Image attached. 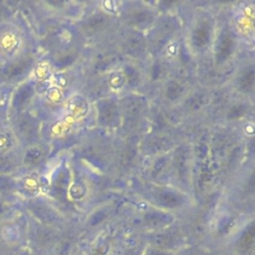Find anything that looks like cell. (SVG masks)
I'll use <instances>...</instances> for the list:
<instances>
[{
  "mask_svg": "<svg viewBox=\"0 0 255 255\" xmlns=\"http://www.w3.org/2000/svg\"><path fill=\"white\" fill-rule=\"evenodd\" d=\"M43 151L36 146H32L26 150L23 154V164L27 167H36L43 161Z\"/></svg>",
  "mask_w": 255,
  "mask_h": 255,
  "instance_id": "obj_5",
  "label": "cell"
},
{
  "mask_svg": "<svg viewBox=\"0 0 255 255\" xmlns=\"http://www.w3.org/2000/svg\"><path fill=\"white\" fill-rule=\"evenodd\" d=\"M16 139L23 142H32L38 136V123L29 114H21L14 127V132Z\"/></svg>",
  "mask_w": 255,
  "mask_h": 255,
  "instance_id": "obj_3",
  "label": "cell"
},
{
  "mask_svg": "<svg viewBox=\"0 0 255 255\" xmlns=\"http://www.w3.org/2000/svg\"><path fill=\"white\" fill-rule=\"evenodd\" d=\"M23 39L20 30L12 24L0 26V57L14 60L20 53Z\"/></svg>",
  "mask_w": 255,
  "mask_h": 255,
  "instance_id": "obj_1",
  "label": "cell"
},
{
  "mask_svg": "<svg viewBox=\"0 0 255 255\" xmlns=\"http://www.w3.org/2000/svg\"><path fill=\"white\" fill-rule=\"evenodd\" d=\"M16 187V182L7 176H0V194H8Z\"/></svg>",
  "mask_w": 255,
  "mask_h": 255,
  "instance_id": "obj_8",
  "label": "cell"
},
{
  "mask_svg": "<svg viewBox=\"0 0 255 255\" xmlns=\"http://www.w3.org/2000/svg\"><path fill=\"white\" fill-rule=\"evenodd\" d=\"M35 96V89L30 83L20 85L12 94L10 106L16 113L23 112L32 102Z\"/></svg>",
  "mask_w": 255,
  "mask_h": 255,
  "instance_id": "obj_4",
  "label": "cell"
},
{
  "mask_svg": "<svg viewBox=\"0 0 255 255\" xmlns=\"http://www.w3.org/2000/svg\"><path fill=\"white\" fill-rule=\"evenodd\" d=\"M17 143V139L13 132L8 130L0 131V153H5L11 152Z\"/></svg>",
  "mask_w": 255,
  "mask_h": 255,
  "instance_id": "obj_6",
  "label": "cell"
},
{
  "mask_svg": "<svg viewBox=\"0 0 255 255\" xmlns=\"http://www.w3.org/2000/svg\"><path fill=\"white\" fill-rule=\"evenodd\" d=\"M33 65L34 61L32 58H16L0 70V78L4 82L19 81L29 74Z\"/></svg>",
  "mask_w": 255,
  "mask_h": 255,
  "instance_id": "obj_2",
  "label": "cell"
},
{
  "mask_svg": "<svg viewBox=\"0 0 255 255\" xmlns=\"http://www.w3.org/2000/svg\"><path fill=\"white\" fill-rule=\"evenodd\" d=\"M16 187H19L21 190L26 191V193H32V191L36 190L37 187H39V183L34 177L26 176L16 183Z\"/></svg>",
  "mask_w": 255,
  "mask_h": 255,
  "instance_id": "obj_7",
  "label": "cell"
}]
</instances>
